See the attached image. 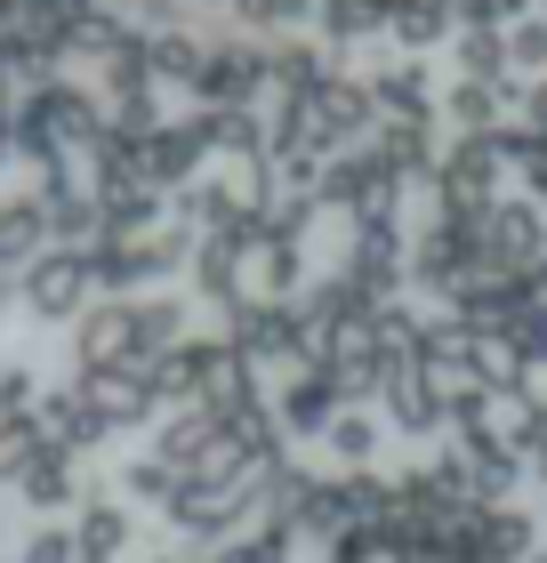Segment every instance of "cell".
Masks as SVG:
<instances>
[{"label":"cell","mask_w":547,"mask_h":563,"mask_svg":"<svg viewBox=\"0 0 547 563\" xmlns=\"http://www.w3.org/2000/svg\"><path fill=\"white\" fill-rule=\"evenodd\" d=\"M233 16L250 24V33H266V41H291V24L315 16V0H226Z\"/></svg>","instance_id":"32"},{"label":"cell","mask_w":547,"mask_h":563,"mask_svg":"<svg viewBox=\"0 0 547 563\" xmlns=\"http://www.w3.org/2000/svg\"><path fill=\"white\" fill-rule=\"evenodd\" d=\"M379 162L386 169H395L403 177V186H411V177H435L442 169V145H435V121H427V130H419V121H379Z\"/></svg>","instance_id":"22"},{"label":"cell","mask_w":547,"mask_h":563,"mask_svg":"<svg viewBox=\"0 0 547 563\" xmlns=\"http://www.w3.org/2000/svg\"><path fill=\"white\" fill-rule=\"evenodd\" d=\"M73 354H81V371H129L138 363V298H97L81 322H73Z\"/></svg>","instance_id":"10"},{"label":"cell","mask_w":547,"mask_h":563,"mask_svg":"<svg viewBox=\"0 0 547 563\" xmlns=\"http://www.w3.org/2000/svg\"><path fill=\"white\" fill-rule=\"evenodd\" d=\"M403 274H411L403 218H386V225H347V242H338V282H347L354 298H371V306H395Z\"/></svg>","instance_id":"4"},{"label":"cell","mask_w":547,"mask_h":563,"mask_svg":"<svg viewBox=\"0 0 547 563\" xmlns=\"http://www.w3.org/2000/svg\"><path fill=\"white\" fill-rule=\"evenodd\" d=\"M201 162H210V145H201L194 137V121H162V130H153L145 145H138V169H145V186H177V194H186L194 186V177H201Z\"/></svg>","instance_id":"16"},{"label":"cell","mask_w":547,"mask_h":563,"mask_svg":"<svg viewBox=\"0 0 547 563\" xmlns=\"http://www.w3.org/2000/svg\"><path fill=\"white\" fill-rule=\"evenodd\" d=\"M17 492H24V507H33V516H65V507L81 516V499H89V475H81V459H73V451L41 443V459L24 467V483H17Z\"/></svg>","instance_id":"17"},{"label":"cell","mask_w":547,"mask_h":563,"mask_svg":"<svg viewBox=\"0 0 547 563\" xmlns=\"http://www.w3.org/2000/svg\"><path fill=\"white\" fill-rule=\"evenodd\" d=\"M371 97H379V121H435V73L411 57V65H386V73H371Z\"/></svg>","instance_id":"20"},{"label":"cell","mask_w":547,"mask_h":563,"mask_svg":"<svg viewBox=\"0 0 547 563\" xmlns=\"http://www.w3.org/2000/svg\"><path fill=\"white\" fill-rule=\"evenodd\" d=\"M451 540H459V563H532L539 523L524 507H467L451 523Z\"/></svg>","instance_id":"8"},{"label":"cell","mask_w":547,"mask_h":563,"mask_svg":"<svg viewBox=\"0 0 547 563\" xmlns=\"http://www.w3.org/2000/svg\"><path fill=\"white\" fill-rule=\"evenodd\" d=\"M524 282H532V306H547V258H539V266H532Z\"/></svg>","instance_id":"43"},{"label":"cell","mask_w":547,"mask_h":563,"mask_svg":"<svg viewBox=\"0 0 547 563\" xmlns=\"http://www.w3.org/2000/svg\"><path fill=\"white\" fill-rule=\"evenodd\" d=\"M57 250V225H48V201L33 194H0V274H24L33 258Z\"/></svg>","instance_id":"15"},{"label":"cell","mask_w":547,"mask_h":563,"mask_svg":"<svg viewBox=\"0 0 547 563\" xmlns=\"http://www.w3.org/2000/svg\"><path fill=\"white\" fill-rule=\"evenodd\" d=\"M33 427H41V443H57V451H73V459H81V451H97V443L113 434V419L89 402V387H81V378H73V387H48Z\"/></svg>","instance_id":"13"},{"label":"cell","mask_w":547,"mask_h":563,"mask_svg":"<svg viewBox=\"0 0 547 563\" xmlns=\"http://www.w3.org/2000/svg\"><path fill=\"white\" fill-rule=\"evenodd\" d=\"M386 33L419 57V48H435L442 33H459V24H451V0H395V9H386Z\"/></svg>","instance_id":"26"},{"label":"cell","mask_w":547,"mask_h":563,"mask_svg":"<svg viewBox=\"0 0 547 563\" xmlns=\"http://www.w3.org/2000/svg\"><path fill=\"white\" fill-rule=\"evenodd\" d=\"M532 475H539V492H547V459H532Z\"/></svg>","instance_id":"45"},{"label":"cell","mask_w":547,"mask_h":563,"mask_svg":"<svg viewBox=\"0 0 547 563\" xmlns=\"http://www.w3.org/2000/svg\"><path fill=\"white\" fill-rule=\"evenodd\" d=\"M194 298L201 306H218V314L233 322V314H242V258H233V250H210V242H201V258H194Z\"/></svg>","instance_id":"25"},{"label":"cell","mask_w":547,"mask_h":563,"mask_svg":"<svg viewBox=\"0 0 547 563\" xmlns=\"http://www.w3.org/2000/svg\"><path fill=\"white\" fill-rule=\"evenodd\" d=\"M242 274H258V290H266V298H282V306H291V290H298V282H306V258H298V250L291 242H258L250 250V258H242Z\"/></svg>","instance_id":"28"},{"label":"cell","mask_w":547,"mask_h":563,"mask_svg":"<svg viewBox=\"0 0 547 563\" xmlns=\"http://www.w3.org/2000/svg\"><path fill=\"white\" fill-rule=\"evenodd\" d=\"M81 387H89V402H97L113 427H145L153 411H162V395H153L138 371H81Z\"/></svg>","instance_id":"21"},{"label":"cell","mask_w":547,"mask_h":563,"mask_svg":"<svg viewBox=\"0 0 547 563\" xmlns=\"http://www.w3.org/2000/svg\"><path fill=\"white\" fill-rule=\"evenodd\" d=\"M0 153H17V106L0 97Z\"/></svg>","instance_id":"42"},{"label":"cell","mask_w":547,"mask_h":563,"mask_svg":"<svg viewBox=\"0 0 547 563\" xmlns=\"http://www.w3.org/2000/svg\"><path fill=\"white\" fill-rule=\"evenodd\" d=\"M274 402V427H282V443L291 434H330L338 427V378H330V363H306L298 378H282V395H266Z\"/></svg>","instance_id":"12"},{"label":"cell","mask_w":547,"mask_h":563,"mask_svg":"<svg viewBox=\"0 0 547 563\" xmlns=\"http://www.w3.org/2000/svg\"><path fill=\"white\" fill-rule=\"evenodd\" d=\"M97 225H106V242H145V234H162V186H145V177L106 186V194H97Z\"/></svg>","instance_id":"19"},{"label":"cell","mask_w":547,"mask_h":563,"mask_svg":"<svg viewBox=\"0 0 547 563\" xmlns=\"http://www.w3.org/2000/svg\"><path fill=\"white\" fill-rule=\"evenodd\" d=\"M17 9H24V0H0V33H17Z\"/></svg>","instance_id":"44"},{"label":"cell","mask_w":547,"mask_h":563,"mask_svg":"<svg viewBox=\"0 0 547 563\" xmlns=\"http://www.w3.org/2000/svg\"><path fill=\"white\" fill-rule=\"evenodd\" d=\"M153 563H177V555H153Z\"/></svg>","instance_id":"47"},{"label":"cell","mask_w":547,"mask_h":563,"mask_svg":"<svg viewBox=\"0 0 547 563\" xmlns=\"http://www.w3.org/2000/svg\"><path fill=\"white\" fill-rule=\"evenodd\" d=\"M121 24H129L138 41H169V33H186V9H177V0H129Z\"/></svg>","instance_id":"37"},{"label":"cell","mask_w":547,"mask_h":563,"mask_svg":"<svg viewBox=\"0 0 547 563\" xmlns=\"http://www.w3.org/2000/svg\"><path fill=\"white\" fill-rule=\"evenodd\" d=\"M315 106H322V130H330V145H338V153L379 137V97H371V81H354V73H330Z\"/></svg>","instance_id":"18"},{"label":"cell","mask_w":547,"mask_h":563,"mask_svg":"<svg viewBox=\"0 0 547 563\" xmlns=\"http://www.w3.org/2000/svg\"><path fill=\"white\" fill-rule=\"evenodd\" d=\"M106 130V106H97L89 81H41L33 97H17V153L33 169H57L65 153H89Z\"/></svg>","instance_id":"1"},{"label":"cell","mask_w":547,"mask_h":563,"mask_svg":"<svg viewBox=\"0 0 547 563\" xmlns=\"http://www.w3.org/2000/svg\"><path fill=\"white\" fill-rule=\"evenodd\" d=\"M226 339H233V354L266 378V371H282V378H298L306 363H322V339H315V322H306V306L291 298H250L242 314L226 322Z\"/></svg>","instance_id":"2"},{"label":"cell","mask_w":547,"mask_h":563,"mask_svg":"<svg viewBox=\"0 0 547 563\" xmlns=\"http://www.w3.org/2000/svg\"><path fill=\"white\" fill-rule=\"evenodd\" d=\"M17 563H81V540H73V523H33Z\"/></svg>","instance_id":"38"},{"label":"cell","mask_w":547,"mask_h":563,"mask_svg":"<svg viewBox=\"0 0 547 563\" xmlns=\"http://www.w3.org/2000/svg\"><path fill=\"white\" fill-rule=\"evenodd\" d=\"M121 492H129V499H153V507H169L177 492H186V467H169L162 451H138V459L121 467Z\"/></svg>","instance_id":"30"},{"label":"cell","mask_w":547,"mask_h":563,"mask_svg":"<svg viewBox=\"0 0 547 563\" xmlns=\"http://www.w3.org/2000/svg\"><path fill=\"white\" fill-rule=\"evenodd\" d=\"M500 145L491 137H451L442 145V169H435V210L442 218H475V210H491L500 201Z\"/></svg>","instance_id":"5"},{"label":"cell","mask_w":547,"mask_h":563,"mask_svg":"<svg viewBox=\"0 0 547 563\" xmlns=\"http://www.w3.org/2000/svg\"><path fill=\"white\" fill-rule=\"evenodd\" d=\"M315 201H322V210H347L354 225H386L395 201H403V177L379 162V145H347V153H330Z\"/></svg>","instance_id":"3"},{"label":"cell","mask_w":547,"mask_h":563,"mask_svg":"<svg viewBox=\"0 0 547 563\" xmlns=\"http://www.w3.org/2000/svg\"><path fill=\"white\" fill-rule=\"evenodd\" d=\"M507 113V81H451L442 89V121H451L459 137H491Z\"/></svg>","instance_id":"24"},{"label":"cell","mask_w":547,"mask_h":563,"mask_svg":"<svg viewBox=\"0 0 547 563\" xmlns=\"http://www.w3.org/2000/svg\"><path fill=\"white\" fill-rule=\"evenodd\" d=\"M145 57H153V81H201V57H210V48H201L194 33H169V41H145Z\"/></svg>","instance_id":"33"},{"label":"cell","mask_w":547,"mask_h":563,"mask_svg":"<svg viewBox=\"0 0 547 563\" xmlns=\"http://www.w3.org/2000/svg\"><path fill=\"white\" fill-rule=\"evenodd\" d=\"M524 121L539 130V145H547V81H532V89H524Z\"/></svg>","instance_id":"41"},{"label":"cell","mask_w":547,"mask_h":563,"mask_svg":"<svg viewBox=\"0 0 547 563\" xmlns=\"http://www.w3.org/2000/svg\"><path fill=\"white\" fill-rule=\"evenodd\" d=\"M532 563H547V555H532Z\"/></svg>","instance_id":"48"},{"label":"cell","mask_w":547,"mask_h":563,"mask_svg":"<svg viewBox=\"0 0 547 563\" xmlns=\"http://www.w3.org/2000/svg\"><path fill=\"white\" fill-rule=\"evenodd\" d=\"M194 563H226V548H218V555H194Z\"/></svg>","instance_id":"46"},{"label":"cell","mask_w":547,"mask_h":563,"mask_svg":"<svg viewBox=\"0 0 547 563\" xmlns=\"http://www.w3.org/2000/svg\"><path fill=\"white\" fill-rule=\"evenodd\" d=\"M41 459V427H17L0 419V483H24V467Z\"/></svg>","instance_id":"40"},{"label":"cell","mask_w":547,"mask_h":563,"mask_svg":"<svg viewBox=\"0 0 547 563\" xmlns=\"http://www.w3.org/2000/svg\"><path fill=\"white\" fill-rule=\"evenodd\" d=\"M483 258L491 266H515V274H532L547 258V210L532 194H500L491 201V218H483Z\"/></svg>","instance_id":"9"},{"label":"cell","mask_w":547,"mask_h":563,"mask_svg":"<svg viewBox=\"0 0 547 563\" xmlns=\"http://www.w3.org/2000/svg\"><path fill=\"white\" fill-rule=\"evenodd\" d=\"M507 73H539L547 81V16H515L507 24Z\"/></svg>","instance_id":"36"},{"label":"cell","mask_w":547,"mask_h":563,"mask_svg":"<svg viewBox=\"0 0 547 563\" xmlns=\"http://www.w3.org/2000/svg\"><path fill=\"white\" fill-rule=\"evenodd\" d=\"M459 81H515L507 73V33H451Z\"/></svg>","instance_id":"31"},{"label":"cell","mask_w":547,"mask_h":563,"mask_svg":"<svg viewBox=\"0 0 547 563\" xmlns=\"http://www.w3.org/2000/svg\"><path fill=\"white\" fill-rule=\"evenodd\" d=\"M459 475H467V499L475 507H515V483H524L532 467L507 451V434H459Z\"/></svg>","instance_id":"11"},{"label":"cell","mask_w":547,"mask_h":563,"mask_svg":"<svg viewBox=\"0 0 547 563\" xmlns=\"http://www.w3.org/2000/svg\"><path fill=\"white\" fill-rule=\"evenodd\" d=\"M379 434H386V419H371V411H338V427L322 434V443H330V459H338L347 475H362V467L379 459Z\"/></svg>","instance_id":"29"},{"label":"cell","mask_w":547,"mask_h":563,"mask_svg":"<svg viewBox=\"0 0 547 563\" xmlns=\"http://www.w3.org/2000/svg\"><path fill=\"white\" fill-rule=\"evenodd\" d=\"M41 395H48V387H41L33 371H0V419L33 427V419H41Z\"/></svg>","instance_id":"39"},{"label":"cell","mask_w":547,"mask_h":563,"mask_svg":"<svg viewBox=\"0 0 547 563\" xmlns=\"http://www.w3.org/2000/svg\"><path fill=\"white\" fill-rule=\"evenodd\" d=\"M201 113H250L258 97H274L266 89V48H250V41H218L210 57H201Z\"/></svg>","instance_id":"7"},{"label":"cell","mask_w":547,"mask_h":563,"mask_svg":"<svg viewBox=\"0 0 547 563\" xmlns=\"http://www.w3.org/2000/svg\"><path fill=\"white\" fill-rule=\"evenodd\" d=\"M491 339H500V346H507L524 371H539V363H547V306H524V314H515V322H500Z\"/></svg>","instance_id":"35"},{"label":"cell","mask_w":547,"mask_h":563,"mask_svg":"<svg viewBox=\"0 0 547 563\" xmlns=\"http://www.w3.org/2000/svg\"><path fill=\"white\" fill-rule=\"evenodd\" d=\"M0 371H9V363H0Z\"/></svg>","instance_id":"49"},{"label":"cell","mask_w":547,"mask_h":563,"mask_svg":"<svg viewBox=\"0 0 547 563\" xmlns=\"http://www.w3.org/2000/svg\"><path fill=\"white\" fill-rule=\"evenodd\" d=\"M89 290H97L89 250H48V258H33V266L17 274L24 314H41V322H81L89 314Z\"/></svg>","instance_id":"6"},{"label":"cell","mask_w":547,"mask_h":563,"mask_svg":"<svg viewBox=\"0 0 547 563\" xmlns=\"http://www.w3.org/2000/svg\"><path fill=\"white\" fill-rule=\"evenodd\" d=\"M129 507L121 499H81V516H73V540H81V563H121L129 548Z\"/></svg>","instance_id":"23"},{"label":"cell","mask_w":547,"mask_h":563,"mask_svg":"<svg viewBox=\"0 0 547 563\" xmlns=\"http://www.w3.org/2000/svg\"><path fill=\"white\" fill-rule=\"evenodd\" d=\"M386 9H395V0H315V24H322L330 48H354L362 33L386 24Z\"/></svg>","instance_id":"27"},{"label":"cell","mask_w":547,"mask_h":563,"mask_svg":"<svg viewBox=\"0 0 547 563\" xmlns=\"http://www.w3.org/2000/svg\"><path fill=\"white\" fill-rule=\"evenodd\" d=\"M507 451L524 459H547V395H515V411H507Z\"/></svg>","instance_id":"34"},{"label":"cell","mask_w":547,"mask_h":563,"mask_svg":"<svg viewBox=\"0 0 547 563\" xmlns=\"http://www.w3.org/2000/svg\"><path fill=\"white\" fill-rule=\"evenodd\" d=\"M379 402H386V427H395V434H435V427H451V395H442L419 363H395V371H386Z\"/></svg>","instance_id":"14"}]
</instances>
